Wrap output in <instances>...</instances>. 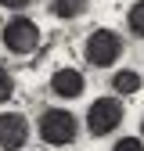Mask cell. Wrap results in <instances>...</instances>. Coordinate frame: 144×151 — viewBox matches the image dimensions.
Here are the masks:
<instances>
[{
	"label": "cell",
	"instance_id": "obj_1",
	"mask_svg": "<svg viewBox=\"0 0 144 151\" xmlns=\"http://www.w3.org/2000/svg\"><path fill=\"white\" fill-rule=\"evenodd\" d=\"M83 58H86V65H94V68H112L122 58L119 32L115 29H94L86 36V43H83Z\"/></svg>",
	"mask_w": 144,
	"mask_h": 151
},
{
	"label": "cell",
	"instance_id": "obj_2",
	"mask_svg": "<svg viewBox=\"0 0 144 151\" xmlns=\"http://www.w3.org/2000/svg\"><path fill=\"white\" fill-rule=\"evenodd\" d=\"M40 137L54 147H65V144H72L79 137V119L65 108H47L40 115Z\"/></svg>",
	"mask_w": 144,
	"mask_h": 151
},
{
	"label": "cell",
	"instance_id": "obj_3",
	"mask_svg": "<svg viewBox=\"0 0 144 151\" xmlns=\"http://www.w3.org/2000/svg\"><path fill=\"white\" fill-rule=\"evenodd\" d=\"M0 40H4V47H7L11 54H18V58L36 54V47H40V25H36L32 18H25V14H14L11 22L4 25Z\"/></svg>",
	"mask_w": 144,
	"mask_h": 151
},
{
	"label": "cell",
	"instance_id": "obj_4",
	"mask_svg": "<svg viewBox=\"0 0 144 151\" xmlns=\"http://www.w3.org/2000/svg\"><path fill=\"white\" fill-rule=\"evenodd\" d=\"M122 101L119 97H97L86 108V133L90 137H108L115 126H122Z\"/></svg>",
	"mask_w": 144,
	"mask_h": 151
},
{
	"label": "cell",
	"instance_id": "obj_5",
	"mask_svg": "<svg viewBox=\"0 0 144 151\" xmlns=\"http://www.w3.org/2000/svg\"><path fill=\"white\" fill-rule=\"evenodd\" d=\"M29 140V119L22 111H4L0 115V147L4 151H22Z\"/></svg>",
	"mask_w": 144,
	"mask_h": 151
},
{
	"label": "cell",
	"instance_id": "obj_6",
	"mask_svg": "<svg viewBox=\"0 0 144 151\" xmlns=\"http://www.w3.org/2000/svg\"><path fill=\"white\" fill-rule=\"evenodd\" d=\"M50 90H54V97H61V101H76L86 90V76L79 68H72V65H61L50 76Z\"/></svg>",
	"mask_w": 144,
	"mask_h": 151
},
{
	"label": "cell",
	"instance_id": "obj_7",
	"mask_svg": "<svg viewBox=\"0 0 144 151\" xmlns=\"http://www.w3.org/2000/svg\"><path fill=\"white\" fill-rule=\"evenodd\" d=\"M86 7H90V0H50V14L61 18V22H72V18L86 14Z\"/></svg>",
	"mask_w": 144,
	"mask_h": 151
},
{
	"label": "cell",
	"instance_id": "obj_8",
	"mask_svg": "<svg viewBox=\"0 0 144 151\" xmlns=\"http://www.w3.org/2000/svg\"><path fill=\"white\" fill-rule=\"evenodd\" d=\"M112 90L119 93V97H130V93H137V90H140V72H133V68L115 72V76H112Z\"/></svg>",
	"mask_w": 144,
	"mask_h": 151
},
{
	"label": "cell",
	"instance_id": "obj_9",
	"mask_svg": "<svg viewBox=\"0 0 144 151\" xmlns=\"http://www.w3.org/2000/svg\"><path fill=\"white\" fill-rule=\"evenodd\" d=\"M126 25H130L133 36H140V40H144V0H137V4L126 11Z\"/></svg>",
	"mask_w": 144,
	"mask_h": 151
},
{
	"label": "cell",
	"instance_id": "obj_10",
	"mask_svg": "<svg viewBox=\"0 0 144 151\" xmlns=\"http://www.w3.org/2000/svg\"><path fill=\"white\" fill-rule=\"evenodd\" d=\"M11 97H14V76H11L4 65H0V104L11 101Z\"/></svg>",
	"mask_w": 144,
	"mask_h": 151
},
{
	"label": "cell",
	"instance_id": "obj_11",
	"mask_svg": "<svg viewBox=\"0 0 144 151\" xmlns=\"http://www.w3.org/2000/svg\"><path fill=\"white\" fill-rule=\"evenodd\" d=\"M112 151H144V144H140V137H122V140H115Z\"/></svg>",
	"mask_w": 144,
	"mask_h": 151
},
{
	"label": "cell",
	"instance_id": "obj_12",
	"mask_svg": "<svg viewBox=\"0 0 144 151\" xmlns=\"http://www.w3.org/2000/svg\"><path fill=\"white\" fill-rule=\"evenodd\" d=\"M29 4H32V0H0V7H7V11H22Z\"/></svg>",
	"mask_w": 144,
	"mask_h": 151
},
{
	"label": "cell",
	"instance_id": "obj_13",
	"mask_svg": "<svg viewBox=\"0 0 144 151\" xmlns=\"http://www.w3.org/2000/svg\"><path fill=\"white\" fill-rule=\"evenodd\" d=\"M140 133H144V119H140Z\"/></svg>",
	"mask_w": 144,
	"mask_h": 151
}]
</instances>
